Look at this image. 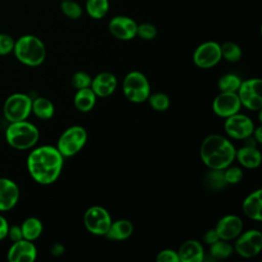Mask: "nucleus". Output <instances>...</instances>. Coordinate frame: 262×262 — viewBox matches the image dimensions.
<instances>
[{"instance_id": "obj_1", "label": "nucleus", "mask_w": 262, "mask_h": 262, "mask_svg": "<svg viewBox=\"0 0 262 262\" xmlns=\"http://www.w3.org/2000/svg\"><path fill=\"white\" fill-rule=\"evenodd\" d=\"M63 165V157L55 146L41 145L33 148L27 159L31 177L39 184L48 185L57 180Z\"/></svg>"}, {"instance_id": "obj_2", "label": "nucleus", "mask_w": 262, "mask_h": 262, "mask_svg": "<svg viewBox=\"0 0 262 262\" xmlns=\"http://www.w3.org/2000/svg\"><path fill=\"white\" fill-rule=\"evenodd\" d=\"M235 151L233 144L227 138L219 134H211L203 140L200 156L209 169L224 170L235 159Z\"/></svg>"}, {"instance_id": "obj_3", "label": "nucleus", "mask_w": 262, "mask_h": 262, "mask_svg": "<svg viewBox=\"0 0 262 262\" xmlns=\"http://www.w3.org/2000/svg\"><path fill=\"white\" fill-rule=\"evenodd\" d=\"M12 52L20 63L32 68L42 64L46 57L44 43L34 35H24L15 40Z\"/></svg>"}, {"instance_id": "obj_4", "label": "nucleus", "mask_w": 262, "mask_h": 262, "mask_svg": "<svg viewBox=\"0 0 262 262\" xmlns=\"http://www.w3.org/2000/svg\"><path fill=\"white\" fill-rule=\"evenodd\" d=\"M39 130L27 120L11 122L5 130V139L14 149L27 150L36 145L39 140Z\"/></svg>"}, {"instance_id": "obj_5", "label": "nucleus", "mask_w": 262, "mask_h": 262, "mask_svg": "<svg viewBox=\"0 0 262 262\" xmlns=\"http://www.w3.org/2000/svg\"><path fill=\"white\" fill-rule=\"evenodd\" d=\"M123 92L126 98L131 102H144L150 94L149 82L142 73L138 71L130 72L124 78Z\"/></svg>"}, {"instance_id": "obj_6", "label": "nucleus", "mask_w": 262, "mask_h": 262, "mask_svg": "<svg viewBox=\"0 0 262 262\" xmlns=\"http://www.w3.org/2000/svg\"><path fill=\"white\" fill-rule=\"evenodd\" d=\"M32 114V97L26 93H12L3 104V115L5 119L11 122L24 121Z\"/></svg>"}, {"instance_id": "obj_7", "label": "nucleus", "mask_w": 262, "mask_h": 262, "mask_svg": "<svg viewBox=\"0 0 262 262\" xmlns=\"http://www.w3.org/2000/svg\"><path fill=\"white\" fill-rule=\"evenodd\" d=\"M87 141V132L82 126H72L66 129L58 138L56 148L63 158L78 154Z\"/></svg>"}, {"instance_id": "obj_8", "label": "nucleus", "mask_w": 262, "mask_h": 262, "mask_svg": "<svg viewBox=\"0 0 262 262\" xmlns=\"http://www.w3.org/2000/svg\"><path fill=\"white\" fill-rule=\"evenodd\" d=\"M262 81L259 78H252L242 81L237 96L242 105L250 111L262 110Z\"/></svg>"}, {"instance_id": "obj_9", "label": "nucleus", "mask_w": 262, "mask_h": 262, "mask_svg": "<svg viewBox=\"0 0 262 262\" xmlns=\"http://www.w3.org/2000/svg\"><path fill=\"white\" fill-rule=\"evenodd\" d=\"M111 223L112 218L110 213L100 206H92L84 214V225L93 234L105 235Z\"/></svg>"}, {"instance_id": "obj_10", "label": "nucleus", "mask_w": 262, "mask_h": 262, "mask_svg": "<svg viewBox=\"0 0 262 262\" xmlns=\"http://www.w3.org/2000/svg\"><path fill=\"white\" fill-rule=\"evenodd\" d=\"M220 44L215 41H207L200 44L193 54V63L201 69H211L221 60Z\"/></svg>"}, {"instance_id": "obj_11", "label": "nucleus", "mask_w": 262, "mask_h": 262, "mask_svg": "<svg viewBox=\"0 0 262 262\" xmlns=\"http://www.w3.org/2000/svg\"><path fill=\"white\" fill-rule=\"evenodd\" d=\"M262 249V233L259 230L250 229L237 236L234 251L243 258H252L260 253Z\"/></svg>"}, {"instance_id": "obj_12", "label": "nucleus", "mask_w": 262, "mask_h": 262, "mask_svg": "<svg viewBox=\"0 0 262 262\" xmlns=\"http://www.w3.org/2000/svg\"><path fill=\"white\" fill-rule=\"evenodd\" d=\"M254 128L253 121L249 117L238 113L227 117L224 123L225 132L229 137L234 139H246L252 136Z\"/></svg>"}, {"instance_id": "obj_13", "label": "nucleus", "mask_w": 262, "mask_h": 262, "mask_svg": "<svg viewBox=\"0 0 262 262\" xmlns=\"http://www.w3.org/2000/svg\"><path fill=\"white\" fill-rule=\"evenodd\" d=\"M242 103L236 92H220L213 100V112L220 118H227L239 112Z\"/></svg>"}, {"instance_id": "obj_14", "label": "nucleus", "mask_w": 262, "mask_h": 262, "mask_svg": "<svg viewBox=\"0 0 262 262\" xmlns=\"http://www.w3.org/2000/svg\"><path fill=\"white\" fill-rule=\"evenodd\" d=\"M108 30L111 34L119 40H131L136 37L137 24L129 16L117 15L110 20Z\"/></svg>"}, {"instance_id": "obj_15", "label": "nucleus", "mask_w": 262, "mask_h": 262, "mask_svg": "<svg viewBox=\"0 0 262 262\" xmlns=\"http://www.w3.org/2000/svg\"><path fill=\"white\" fill-rule=\"evenodd\" d=\"M37 258V249L33 242L21 238L13 242L7 252L9 262H33Z\"/></svg>"}, {"instance_id": "obj_16", "label": "nucleus", "mask_w": 262, "mask_h": 262, "mask_svg": "<svg viewBox=\"0 0 262 262\" xmlns=\"http://www.w3.org/2000/svg\"><path fill=\"white\" fill-rule=\"evenodd\" d=\"M17 184L6 177H0V212L13 209L19 200Z\"/></svg>"}, {"instance_id": "obj_17", "label": "nucleus", "mask_w": 262, "mask_h": 262, "mask_svg": "<svg viewBox=\"0 0 262 262\" xmlns=\"http://www.w3.org/2000/svg\"><path fill=\"white\" fill-rule=\"evenodd\" d=\"M215 229L220 239L229 242L241 234L243 230V221L236 215H226L217 222Z\"/></svg>"}, {"instance_id": "obj_18", "label": "nucleus", "mask_w": 262, "mask_h": 262, "mask_svg": "<svg viewBox=\"0 0 262 262\" xmlns=\"http://www.w3.org/2000/svg\"><path fill=\"white\" fill-rule=\"evenodd\" d=\"M117 84V78L114 74L110 72H102L92 79L90 88L96 97H107L115 92Z\"/></svg>"}, {"instance_id": "obj_19", "label": "nucleus", "mask_w": 262, "mask_h": 262, "mask_svg": "<svg viewBox=\"0 0 262 262\" xmlns=\"http://www.w3.org/2000/svg\"><path fill=\"white\" fill-rule=\"evenodd\" d=\"M177 254L181 262H202L205 258L203 246L194 239L184 242L180 246Z\"/></svg>"}, {"instance_id": "obj_20", "label": "nucleus", "mask_w": 262, "mask_h": 262, "mask_svg": "<svg viewBox=\"0 0 262 262\" xmlns=\"http://www.w3.org/2000/svg\"><path fill=\"white\" fill-rule=\"evenodd\" d=\"M243 212L250 219L262 220V189H257L251 192L243 202Z\"/></svg>"}, {"instance_id": "obj_21", "label": "nucleus", "mask_w": 262, "mask_h": 262, "mask_svg": "<svg viewBox=\"0 0 262 262\" xmlns=\"http://www.w3.org/2000/svg\"><path fill=\"white\" fill-rule=\"evenodd\" d=\"M235 158L238 163L248 169H255L260 166L262 156L256 146L245 145L235 151Z\"/></svg>"}, {"instance_id": "obj_22", "label": "nucleus", "mask_w": 262, "mask_h": 262, "mask_svg": "<svg viewBox=\"0 0 262 262\" xmlns=\"http://www.w3.org/2000/svg\"><path fill=\"white\" fill-rule=\"evenodd\" d=\"M133 232V224L127 219H119L115 222L112 221L105 236L113 241H124L130 237Z\"/></svg>"}, {"instance_id": "obj_23", "label": "nucleus", "mask_w": 262, "mask_h": 262, "mask_svg": "<svg viewBox=\"0 0 262 262\" xmlns=\"http://www.w3.org/2000/svg\"><path fill=\"white\" fill-rule=\"evenodd\" d=\"M96 102V95L90 87L78 89L74 96V104L80 112L86 113L93 108Z\"/></svg>"}, {"instance_id": "obj_24", "label": "nucleus", "mask_w": 262, "mask_h": 262, "mask_svg": "<svg viewBox=\"0 0 262 262\" xmlns=\"http://www.w3.org/2000/svg\"><path fill=\"white\" fill-rule=\"evenodd\" d=\"M32 113L41 120H48L54 115V105L48 98L38 96L32 99Z\"/></svg>"}, {"instance_id": "obj_25", "label": "nucleus", "mask_w": 262, "mask_h": 262, "mask_svg": "<svg viewBox=\"0 0 262 262\" xmlns=\"http://www.w3.org/2000/svg\"><path fill=\"white\" fill-rule=\"evenodd\" d=\"M23 238L34 242L36 241L43 231V224L40 219L36 217H29L24 220L20 225Z\"/></svg>"}, {"instance_id": "obj_26", "label": "nucleus", "mask_w": 262, "mask_h": 262, "mask_svg": "<svg viewBox=\"0 0 262 262\" xmlns=\"http://www.w3.org/2000/svg\"><path fill=\"white\" fill-rule=\"evenodd\" d=\"M85 8L89 16L99 19L105 16L108 12L110 2L108 0H87Z\"/></svg>"}, {"instance_id": "obj_27", "label": "nucleus", "mask_w": 262, "mask_h": 262, "mask_svg": "<svg viewBox=\"0 0 262 262\" xmlns=\"http://www.w3.org/2000/svg\"><path fill=\"white\" fill-rule=\"evenodd\" d=\"M226 184L223 170L210 169L205 175V185L212 190H220Z\"/></svg>"}, {"instance_id": "obj_28", "label": "nucleus", "mask_w": 262, "mask_h": 262, "mask_svg": "<svg viewBox=\"0 0 262 262\" xmlns=\"http://www.w3.org/2000/svg\"><path fill=\"white\" fill-rule=\"evenodd\" d=\"M233 252L232 246L228 241L218 239L212 245H210V255L215 259H226Z\"/></svg>"}, {"instance_id": "obj_29", "label": "nucleus", "mask_w": 262, "mask_h": 262, "mask_svg": "<svg viewBox=\"0 0 262 262\" xmlns=\"http://www.w3.org/2000/svg\"><path fill=\"white\" fill-rule=\"evenodd\" d=\"M242 80L234 74H225L218 81L220 92H236L239 88Z\"/></svg>"}, {"instance_id": "obj_30", "label": "nucleus", "mask_w": 262, "mask_h": 262, "mask_svg": "<svg viewBox=\"0 0 262 262\" xmlns=\"http://www.w3.org/2000/svg\"><path fill=\"white\" fill-rule=\"evenodd\" d=\"M221 49V56L227 61L235 62L238 61L242 57V49L241 47L231 41L224 42L222 45H220Z\"/></svg>"}, {"instance_id": "obj_31", "label": "nucleus", "mask_w": 262, "mask_h": 262, "mask_svg": "<svg viewBox=\"0 0 262 262\" xmlns=\"http://www.w3.org/2000/svg\"><path fill=\"white\" fill-rule=\"evenodd\" d=\"M61 12L71 19H78L81 17L83 11L79 3L74 0H62L60 5Z\"/></svg>"}, {"instance_id": "obj_32", "label": "nucleus", "mask_w": 262, "mask_h": 262, "mask_svg": "<svg viewBox=\"0 0 262 262\" xmlns=\"http://www.w3.org/2000/svg\"><path fill=\"white\" fill-rule=\"evenodd\" d=\"M147 100L151 108L158 112H164L170 105V98L165 93H155L151 95L149 94Z\"/></svg>"}, {"instance_id": "obj_33", "label": "nucleus", "mask_w": 262, "mask_h": 262, "mask_svg": "<svg viewBox=\"0 0 262 262\" xmlns=\"http://www.w3.org/2000/svg\"><path fill=\"white\" fill-rule=\"evenodd\" d=\"M136 36L143 40H152L157 36V28L148 23L137 25Z\"/></svg>"}, {"instance_id": "obj_34", "label": "nucleus", "mask_w": 262, "mask_h": 262, "mask_svg": "<svg viewBox=\"0 0 262 262\" xmlns=\"http://www.w3.org/2000/svg\"><path fill=\"white\" fill-rule=\"evenodd\" d=\"M92 78L86 72H77L72 77V85L76 89L88 88L90 87Z\"/></svg>"}, {"instance_id": "obj_35", "label": "nucleus", "mask_w": 262, "mask_h": 262, "mask_svg": "<svg viewBox=\"0 0 262 262\" xmlns=\"http://www.w3.org/2000/svg\"><path fill=\"white\" fill-rule=\"evenodd\" d=\"M224 178L227 184H235L238 183L244 176V173L241 168L235 167V166H228L224 170Z\"/></svg>"}, {"instance_id": "obj_36", "label": "nucleus", "mask_w": 262, "mask_h": 262, "mask_svg": "<svg viewBox=\"0 0 262 262\" xmlns=\"http://www.w3.org/2000/svg\"><path fill=\"white\" fill-rule=\"evenodd\" d=\"M15 40L12 38V36L0 33V56L7 55L13 51Z\"/></svg>"}, {"instance_id": "obj_37", "label": "nucleus", "mask_w": 262, "mask_h": 262, "mask_svg": "<svg viewBox=\"0 0 262 262\" xmlns=\"http://www.w3.org/2000/svg\"><path fill=\"white\" fill-rule=\"evenodd\" d=\"M156 260L158 262H179L177 252H175L174 250H170V249L162 250L158 254Z\"/></svg>"}, {"instance_id": "obj_38", "label": "nucleus", "mask_w": 262, "mask_h": 262, "mask_svg": "<svg viewBox=\"0 0 262 262\" xmlns=\"http://www.w3.org/2000/svg\"><path fill=\"white\" fill-rule=\"evenodd\" d=\"M7 236L12 242H16V241L21 239L23 238V233H21L20 226L19 225H11V226L9 225Z\"/></svg>"}, {"instance_id": "obj_39", "label": "nucleus", "mask_w": 262, "mask_h": 262, "mask_svg": "<svg viewBox=\"0 0 262 262\" xmlns=\"http://www.w3.org/2000/svg\"><path fill=\"white\" fill-rule=\"evenodd\" d=\"M203 239L204 242L207 244V245H212L213 243H215L216 241L219 239V236H218V233L216 231L215 228H212V229H209L205 232L204 236H203Z\"/></svg>"}, {"instance_id": "obj_40", "label": "nucleus", "mask_w": 262, "mask_h": 262, "mask_svg": "<svg viewBox=\"0 0 262 262\" xmlns=\"http://www.w3.org/2000/svg\"><path fill=\"white\" fill-rule=\"evenodd\" d=\"M8 228H9V224L7 219L0 214V241L7 237Z\"/></svg>"}, {"instance_id": "obj_41", "label": "nucleus", "mask_w": 262, "mask_h": 262, "mask_svg": "<svg viewBox=\"0 0 262 262\" xmlns=\"http://www.w3.org/2000/svg\"><path fill=\"white\" fill-rule=\"evenodd\" d=\"M252 135H253V138L257 141V143H262V128L260 126L257 128H254Z\"/></svg>"}, {"instance_id": "obj_42", "label": "nucleus", "mask_w": 262, "mask_h": 262, "mask_svg": "<svg viewBox=\"0 0 262 262\" xmlns=\"http://www.w3.org/2000/svg\"><path fill=\"white\" fill-rule=\"evenodd\" d=\"M63 251H64V248L60 244H55L51 248V253H52L53 256H59L63 253Z\"/></svg>"}]
</instances>
